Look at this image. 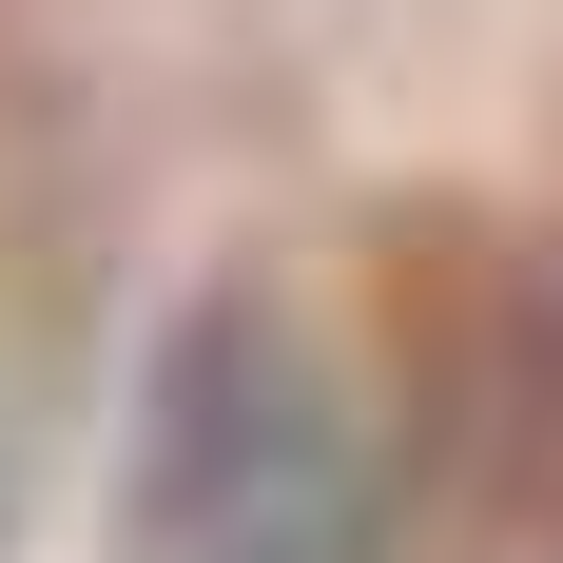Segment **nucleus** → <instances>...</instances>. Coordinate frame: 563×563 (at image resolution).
Segmentation results:
<instances>
[{
    "label": "nucleus",
    "mask_w": 563,
    "mask_h": 563,
    "mask_svg": "<svg viewBox=\"0 0 563 563\" xmlns=\"http://www.w3.org/2000/svg\"><path fill=\"white\" fill-rule=\"evenodd\" d=\"M369 428L311 369L273 291H195V331L156 350V408H136V544L156 563H350L369 544Z\"/></svg>",
    "instance_id": "f257e3e1"
}]
</instances>
